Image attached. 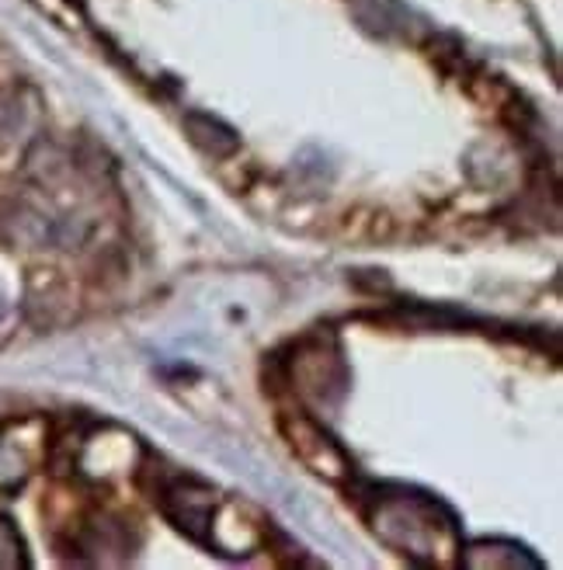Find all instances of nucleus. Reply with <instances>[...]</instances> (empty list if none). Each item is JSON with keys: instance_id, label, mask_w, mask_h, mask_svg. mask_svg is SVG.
Wrapping results in <instances>:
<instances>
[{"instance_id": "f03ea898", "label": "nucleus", "mask_w": 563, "mask_h": 570, "mask_svg": "<svg viewBox=\"0 0 563 570\" xmlns=\"http://www.w3.org/2000/svg\"><path fill=\"white\" fill-rule=\"evenodd\" d=\"M160 508L188 539L213 550V535L219 522V494L213 483L199 476H171L160 488Z\"/></svg>"}, {"instance_id": "423d86ee", "label": "nucleus", "mask_w": 563, "mask_h": 570, "mask_svg": "<svg viewBox=\"0 0 563 570\" xmlns=\"http://www.w3.org/2000/svg\"><path fill=\"white\" fill-rule=\"evenodd\" d=\"M28 567V550L18 525L0 515V570H24Z\"/></svg>"}, {"instance_id": "f257e3e1", "label": "nucleus", "mask_w": 563, "mask_h": 570, "mask_svg": "<svg viewBox=\"0 0 563 570\" xmlns=\"http://www.w3.org/2000/svg\"><path fill=\"white\" fill-rule=\"evenodd\" d=\"M369 522L383 543L411 563L453 567L463 557L460 519L425 491L401 488V483L376 488L369 498Z\"/></svg>"}, {"instance_id": "0eeeda50", "label": "nucleus", "mask_w": 563, "mask_h": 570, "mask_svg": "<svg viewBox=\"0 0 563 570\" xmlns=\"http://www.w3.org/2000/svg\"><path fill=\"white\" fill-rule=\"evenodd\" d=\"M24 122V111L11 95H0V142H8Z\"/></svg>"}, {"instance_id": "7ed1b4c3", "label": "nucleus", "mask_w": 563, "mask_h": 570, "mask_svg": "<svg viewBox=\"0 0 563 570\" xmlns=\"http://www.w3.org/2000/svg\"><path fill=\"white\" fill-rule=\"evenodd\" d=\"M286 432L293 439V449L303 455V463H309L317 473L324 476H348L352 473V460L348 452L337 445L327 432L324 424H317L309 414H296V417H286Z\"/></svg>"}, {"instance_id": "39448f33", "label": "nucleus", "mask_w": 563, "mask_h": 570, "mask_svg": "<svg viewBox=\"0 0 563 570\" xmlns=\"http://www.w3.org/2000/svg\"><path fill=\"white\" fill-rule=\"evenodd\" d=\"M185 129H188V139L195 142V147L206 150L209 157H230L240 150L237 129H230L223 119L209 116V111H188Z\"/></svg>"}, {"instance_id": "20e7f679", "label": "nucleus", "mask_w": 563, "mask_h": 570, "mask_svg": "<svg viewBox=\"0 0 563 570\" xmlns=\"http://www.w3.org/2000/svg\"><path fill=\"white\" fill-rule=\"evenodd\" d=\"M28 424L18 421L0 432V491H18L39 460V439H28Z\"/></svg>"}]
</instances>
